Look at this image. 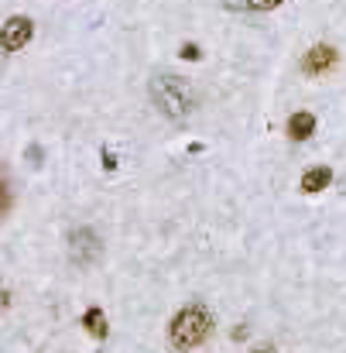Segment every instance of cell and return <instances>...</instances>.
I'll return each instance as SVG.
<instances>
[{
  "label": "cell",
  "mask_w": 346,
  "mask_h": 353,
  "mask_svg": "<svg viewBox=\"0 0 346 353\" xmlns=\"http://www.w3.org/2000/svg\"><path fill=\"white\" fill-rule=\"evenodd\" d=\"M7 306H10V292H7V288H0V312H3Z\"/></svg>",
  "instance_id": "9a60e30c"
},
{
  "label": "cell",
  "mask_w": 346,
  "mask_h": 353,
  "mask_svg": "<svg viewBox=\"0 0 346 353\" xmlns=\"http://www.w3.org/2000/svg\"><path fill=\"white\" fill-rule=\"evenodd\" d=\"M251 353H278V350H275V343H257Z\"/></svg>",
  "instance_id": "5bb4252c"
},
{
  "label": "cell",
  "mask_w": 346,
  "mask_h": 353,
  "mask_svg": "<svg viewBox=\"0 0 346 353\" xmlns=\"http://www.w3.org/2000/svg\"><path fill=\"white\" fill-rule=\"evenodd\" d=\"M278 3H281V0H247L251 10H275Z\"/></svg>",
  "instance_id": "8fae6325"
},
{
  "label": "cell",
  "mask_w": 346,
  "mask_h": 353,
  "mask_svg": "<svg viewBox=\"0 0 346 353\" xmlns=\"http://www.w3.org/2000/svg\"><path fill=\"white\" fill-rule=\"evenodd\" d=\"M330 182H333V172H330L326 165H319V168H309V172L302 175V192H323Z\"/></svg>",
  "instance_id": "52a82bcc"
},
{
  "label": "cell",
  "mask_w": 346,
  "mask_h": 353,
  "mask_svg": "<svg viewBox=\"0 0 346 353\" xmlns=\"http://www.w3.org/2000/svg\"><path fill=\"white\" fill-rule=\"evenodd\" d=\"M151 100L165 117H175V120L196 110V93L182 76H165V72L154 76L151 79Z\"/></svg>",
  "instance_id": "7a4b0ae2"
},
{
  "label": "cell",
  "mask_w": 346,
  "mask_h": 353,
  "mask_svg": "<svg viewBox=\"0 0 346 353\" xmlns=\"http://www.w3.org/2000/svg\"><path fill=\"white\" fill-rule=\"evenodd\" d=\"M27 161H31V165H41V148H38V144L27 148Z\"/></svg>",
  "instance_id": "7c38bea8"
},
{
  "label": "cell",
  "mask_w": 346,
  "mask_h": 353,
  "mask_svg": "<svg viewBox=\"0 0 346 353\" xmlns=\"http://www.w3.org/2000/svg\"><path fill=\"white\" fill-rule=\"evenodd\" d=\"M185 62H199L203 58V52H199V45H182V52H178Z\"/></svg>",
  "instance_id": "30bf717a"
},
{
  "label": "cell",
  "mask_w": 346,
  "mask_h": 353,
  "mask_svg": "<svg viewBox=\"0 0 346 353\" xmlns=\"http://www.w3.org/2000/svg\"><path fill=\"white\" fill-rule=\"evenodd\" d=\"M336 62H340V52L333 45H316V48L305 52L302 69H305V76H323V72L336 69Z\"/></svg>",
  "instance_id": "5b68a950"
},
{
  "label": "cell",
  "mask_w": 346,
  "mask_h": 353,
  "mask_svg": "<svg viewBox=\"0 0 346 353\" xmlns=\"http://www.w3.org/2000/svg\"><path fill=\"white\" fill-rule=\"evenodd\" d=\"M82 326H86V330H89L96 340H106V333H110L103 309H86V316H82Z\"/></svg>",
  "instance_id": "ba28073f"
},
{
  "label": "cell",
  "mask_w": 346,
  "mask_h": 353,
  "mask_svg": "<svg viewBox=\"0 0 346 353\" xmlns=\"http://www.w3.org/2000/svg\"><path fill=\"white\" fill-rule=\"evenodd\" d=\"M312 134H316V117H312L309 110L292 113V120H288V137H292V141H309Z\"/></svg>",
  "instance_id": "8992f818"
},
{
  "label": "cell",
  "mask_w": 346,
  "mask_h": 353,
  "mask_svg": "<svg viewBox=\"0 0 346 353\" xmlns=\"http://www.w3.org/2000/svg\"><path fill=\"white\" fill-rule=\"evenodd\" d=\"M103 168H106V172L117 168V158H113V151H106V148H103Z\"/></svg>",
  "instance_id": "4fadbf2b"
},
{
  "label": "cell",
  "mask_w": 346,
  "mask_h": 353,
  "mask_svg": "<svg viewBox=\"0 0 346 353\" xmlns=\"http://www.w3.org/2000/svg\"><path fill=\"white\" fill-rule=\"evenodd\" d=\"M209 333H213V316H209V309H203V306H185V309L172 319V326H168V343L178 353H189V350H196V347H203V343L209 340Z\"/></svg>",
  "instance_id": "6da1fadb"
},
{
  "label": "cell",
  "mask_w": 346,
  "mask_h": 353,
  "mask_svg": "<svg viewBox=\"0 0 346 353\" xmlns=\"http://www.w3.org/2000/svg\"><path fill=\"white\" fill-rule=\"evenodd\" d=\"M31 34H34L31 17H24V14L7 17L3 27H0V48H3V52H21V48L31 41Z\"/></svg>",
  "instance_id": "277c9868"
},
{
  "label": "cell",
  "mask_w": 346,
  "mask_h": 353,
  "mask_svg": "<svg viewBox=\"0 0 346 353\" xmlns=\"http://www.w3.org/2000/svg\"><path fill=\"white\" fill-rule=\"evenodd\" d=\"M10 209V189H7V179H3V165H0V220L7 216Z\"/></svg>",
  "instance_id": "9c48e42d"
},
{
  "label": "cell",
  "mask_w": 346,
  "mask_h": 353,
  "mask_svg": "<svg viewBox=\"0 0 346 353\" xmlns=\"http://www.w3.org/2000/svg\"><path fill=\"white\" fill-rule=\"evenodd\" d=\"M100 254H103V244H100L96 230L79 227V230L69 234V258H72L76 264H82V268H86V264H96Z\"/></svg>",
  "instance_id": "3957f363"
}]
</instances>
